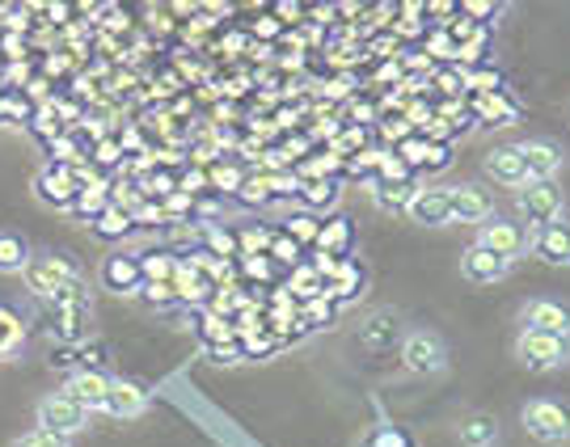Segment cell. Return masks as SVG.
I'll list each match as a JSON object with an SVG mask.
<instances>
[{"label": "cell", "mask_w": 570, "mask_h": 447, "mask_svg": "<svg viewBox=\"0 0 570 447\" xmlns=\"http://www.w3.org/2000/svg\"><path fill=\"white\" fill-rule=\"evenodd\" d=\"M106 207H110V186L98 178V182H89V186H81V195H77V203H72V211H81V216H102Z\"/></svg>", "instance_id": "cb8c5ba5"}, {"label": "cell", "mask_w": 570, "mask_h": 447, "mask_svg": "<svg viewBox=\"0 0 570 447\" xmlns=\"http://www.w3.org/2000/svg\"><path fill=\"white\" fill-rule=\"evenodd\" d=\"M13 447H63V439H56V435H47V430H35V435H26V439H18Z\"/></svg>", "instance_id": "60d3db41"}, {"label": "cell", "mask_w": 570, "mask_h": 447, "mask_svg": "<svg viewBox=\"0 0 570 447\" xmlns=\"http://www.w3.org/2000/svg\"><path fill=\"white\" fill-rule=\"evenodd\" d=\"M94 228H98V237L115 241V237H122V232L131 228V216H127V211H119V207H106L102 216L94 220Z\"/></svg>", "instance_id": "f546056e"}, {"label": "cell", "mask_w": 570, "mask_h": 447, "mask_svg": "<svg viewBox=\"0 0 570 447\" xmlns=\"http://www.w3.org/2000/svg\"><path fill=\"white\" fill-rule=\"evenodd\" d=\"M461 444L494 447L499 444V418H494V414H469L465 423H461Z\"/></svg>", "instance_id": "44dd1931"}, {"label": "cell", "mask_w": 570, "mask_h": 447, "mask_svg": "<svg viewBox=\"0 0 570 447\" xmlns=\"http://www.w3.org/2000/svg\"><path fill=\"white\" fill-rule=\"evenodd\" d=\"M115 152H119V143H102V148H98V157H94V161H98V165H110V161H115Z\"/></svg>", "instance_id": "bcb514c9"}, {"label": "cell", "mask_w": 570, "mask_h": 447, "mask_svg": "<svg viewBox=\"0 0 570 447\" xmlns=\"http://www.w3.org/2000/svg\"><path fill=\"white\" fill-rule=\"evenodd\" d=\"M102 279H106V287H110V291H122V296H131L136 287H144L140 258H122V254H115V258H106Z\"/></svg>", "instance_id": "d6986e66"}, {"label": "cell", "mask_w": 570, "mask_h": 447, "mask_svg": "<svg viewBox=\"0 0 570 447\" xmlns=\"http://www.w3.org/2000/svg\"><path fill=\"white\" fill-rule=\"evenodd\" d=\"M406 131H410V127L402 119H397V122H385V136H393V140H406Z\"/></svg>", "instance_id": "7dc6e473"}, {"label": "cell", "mask_w": 570, "mask_h": 447, "mask_svg": "<svg viewBox=\"0 0 570 447\" xmlns=\"http://www.w3.org/2000/svg\"><path fill=\"white\" fill-rule=\"evenodd\" d=\"M487 173L499 186H511V190H520V186L529 182V169H524V161H520V148H515V143L490 148V152H487Z\"/></svg>", "instance_id": "4fadbf2b"}, {"label": "cell", "mask_w": 570, "mask_h": 447, "mask_svg": "<svg viewBox=\"0 0 570 447\" xmlns=\"http://www.w3.org/2000/svg\"><path fill=\"white\" fill-rule=\"evenodd\" d=\"M35 186H39L42 203L63 207V211L77 203V195H81V186H77V178H72V169H68V165H47Z\"/></svg>", "instance_id": "8fae6325"}, {"label": "cell", "mask_w": 570, "mask_h": 447, "mask_svg": "<svg viewBox=\"0 0 570 447\" xmlns=\"http://www.w3.org/2000/svg\"><path fill=\"white\" fill-rule=\"evenodd\" d=\"M242 173L233 169V165H216L212 173H207V186H216V190H242Z\"/></svg>", "instance_id": "836d02e7"}, {"label": "cell", "mask_w": 570, "mask_h": 447, "mask_svg": "<svg viewBox=\"0 0 570 447\" xmlns=\"http://www.w3.org/2000/svg\"><path fill=\"white\" fill-rule=\"evenodd\" d=\"M245 275H254V279H266V262H263V258H245Z\"/></svg>", "instance_id": "f6af8a7d"}, {"label": "cell", "mask_w": 570, "mask_h": 447, "mask_svg": "<svg viewBox=\"0 0 570 447\" xmlns=\"http://www.w3.org/2000/svg\"><path fill=\"white\" fill-rule=\"evenodd\" d=\"M148 409V393L136 380H110V401H106V414L115 418H140Z\"/></svg>", "instance_id": "e0dca14e"}, {"label": "cell", "mask_w": 570, "mask_h": 447, "mask_svg": "<svg viewBox=\"0 0 570 447\" xmlns=\"http://www.w3.org/2000/svg\"><path fill=\"white\" fill-rule=\"evenodd\" d=\"M292 291L305 296V300H322V296H326V279H322L313 266H296V270H292Z\"/></svg>", "instance_id": "4316f807"}, {"label": "cell", "mask_w": 570, "mask_h": 447, "mask_svg": "<svg viewBox=\"0 0 570 447\" xmlns=\"http://www.w3.org/2000/svg\"><path fill=\"white\" fill-rule=\"evenodd\" d=\"M204 338L212 342V350H216V346H228V342H233V321H228V317H216V312H207V317H204Z\"/></svg>", "instance_id": "1f68e13d"}, {"label": "cell", "mask_w": 570, "mask_h": 447, "mask_svg": "<svg viewBox=\"0 0 570 447\" xmlns=\"http://www.w3.org/2000/svg\"><path fill=\"white\" fill-rule=\"evenodd\" d=\"M529 245L541 262L570 266V224L567 220H553V224H546V228H537L529 237Z\"/></svg>", "instance_id": "7c38bea8"}, {"label": "cell", "mask_w": 570, "mask_h": 447, "mask_svg": "<svg viewBox=\"0 0 570 447\" xmlns=\"http://www.w3.org/2000/svg\"><path fill=\"white\" fill-rule=\"evenodd\" d=\"M478 115H482V119H494V127H508V122L515 119V106H508L499 93H487L482 106H478Z\"/></svg>", "instance_id": "4dcf8cb0"}, {"label": "cell", "mask_w": 570, "mask_h": 447, "mask_svg": "<svg viewBox=\"0 0 570 447\" xmlns=\"http://www.w3.org/2000/svg\"><path fill=\"white\" fill-rule=\"evenodd\" d=\"M397 161L406 165H423V169H440V165H449V148L444 143H431V140H402V152H397Z\"/></svg>", "instance_id": "ffe728a7"}, {"label": "cell", "mask_w": 570, "mask_h": 447, "mask_svg": "<svg viewBox=\"0 0 570 447\" xmlns=\"http://www.w3.org/2000/svg\"><path fill=\"white\" fill-rule=\"evenodd\" d=\"M305 199L313 207L317 203H334V199H338V190H334V182H326V178H317V182H308L305 186Z\"/></svg>", "instance_id": "8d00e7d4"}, {"label": "cell", "mask_w": 570, "mask_h": 447, "mask_svg": "<svg viewBox=\"0 0 570 447\" xmlns=\"http://www.w3.org/2000/svg\"><path fill=\"white\" fill-rule=\"evenodd\" d=\"M271 258H279V262H296V258H301V245L292 241V237H275V241H271Z\"/></svg>", "instance_id": "74e56055"}, {"label": "cell", "mask_w": 570, "mask_h": 447, "mask_svg": "<svg viewBox=\"0 0 570 447\" xmlns=\"http://www.w3.org/2000/svg\"><path fill=\"white\" fill-rule=\"evenodd\" d=\"M381 161H385V152H360L355 169H381Z\"/></svg>", "instance_id": "7bdbcfd3"}, {"label": "cell", "mask_w": 570, "mask_h": 447, "mask_svg": "<svg viewBox=\"0 0 570 447\" xmlns=\"http://www.w3.org/2000/svg\"><path fill=\"white\" fill-rule=\"evenodd\" d=\"M515 207L520 216L532 224V228H546V224L562 220V186L558 182H524L520 195H515Z\"/></svg>", "instance_id": "277c9868"}, {"label": "cell", "mask_w": 570, "mask_h": 447, "mask_svg": "<svg viewBox=\"0 0 570 447\" xmlns=\"http://www.w3.org/2000/svg\"><path fill=\"white\" fill-rule=\"evenodd\" d=\"M402 364L414 376H435V371L449 367V346H444L440 334H431V329H414V334H406V342H402Z\"/></svg>", "instance_id": "3957f363"}, {"label": "cell", "mask_w": 570, "mask_h": 447, "mask_svg": "<svg viewBox=\"0 0 570 447\" xmlns=\"http://www.w3.org/2000/svg\"><path fill=\"white\" fill-rule=\"evenodd\" d=\"M21 279L30 287V296H47V300H56L63 287L72 284L77 275H72V266L56 258V254H47V258H30L26 270H21Z\"/></svg>", "instance_id": "8992f818"}, {"label": "cell", "mask_w": 570, "mask_h": 447, "mask_svg": "<svg viewBox=\"0 0 570 447\" xmlns=\"http://www.w3.org/2000/svg\"><path fill=\"white\" fill-rule=\"evenodd\" d=\"M30 262V249L13 232H0V275H21Z\"/></svg>", "instance_id": "603a6c76"}, {"label": "cell", "mask_w": 570, "mask_h": 447, "mask_svg": "<svg viewBox=\"0 0 570 447\" xmlns=\"http://www.w3.org/2000/svg\"><path fill=\"white\" fill-rule=\"evenodd\" d=\"M144 296L153 300V305H174L178 296H174V287L169 284H144Z\"/></svg>", "instance_id": "ab89813d"}, {"label": "cell", "mask_w": 570, "mask_h": 447, "mask_svg": "<svg viewBox=\"0 0 570 447\" xmlns=\"http://www.w3.org/2000/svg\"><path fill=\"white\" fill-rule=\"evenodd\" d=\"M85 312H89V305H85V296H81V284L72 279V284H68L60 296H56V317H60V334H63V338H77V334H81Z\"/></svg>", "instance_id": "ac0fdd59"}, {"label": "cell", "mask_w": 570, "mask_h": 447, "mask_svg": "<svg viewBox=\"0 0 570 447\" xmlns=\"http://www.w3.org/2000/svg\"><path fill=\"white\" fill-rule=\"evenodd\" d=\"M414 190L419 186L410 182H376V190H372V199H376V207L381 211H406L410 207V199H414Z\"/></svg>", "instance_id": "7402d4cb"}, {"label": "cell", "mask_w": 570, "mask_h": 447, "mask_svg": "<svg viewBox=\"0 0 570 447\" xmlns=\"http://www.w3.org/2000/svg\"><path fill=\"white\" fill-rule=\"evenodd\" d=\"M237 195H242V203H266L271 199V178H245Z\"/></svg>", "instance_id": "d590c367"}, {"label": "cell", "mask_w": 570, "mask_h": 447, "mask_svg": "<svg viewBox=\"0 0 570 447\" xmlns=\"http://www.w3.org/2000/svg\"><path fill=\"white\" fill-rule=\"evenodd\" d=\"M478 249H487V254H494L499 262H515L524 249H529V232L520 228V224H511V220H494L490 216L487 224H478Z\"/></svg>", "instance_id": "5b68a950"}, {"label": "cell", "mask_w": 570, "mask_h": 447, "mask_svg": "<svg viewBox=\"0 0 570 447\" xmlns=\"http://www.w3.org/2000/svg\"><path fill=\"white\" fill-rule=\"evenodd\" d=\"M452 190V220L461 224H487L494 216V203L482 186H449Z\"/></svg>", "instance_id": "5bb4252c"}, {"label": "cell", "mask_w": 570, "mask_h": 447, "mask_svg": "<svg viewBox=\"0 0 570 447\" xmlns=\"http://www.w3.org/2000/svg\"><path fill=\"white\" fill-rule=\"evenodd\" d=\"M85 414L72 397H47V401H39V430H47V435H56V439H72L77 430L85 427Z\"/></svg>", "instance_id": "52a82bcc"}, {"label": "cell", "mask_w": 570, "mask_h": 447, "mask_svg": "<svg viewBox=\"0 0 570 447\" xmlns=\"http://www.w3.org/2000/svg\"><path fill=\"white\" fill-rule=\"evenodd\" d=\"M520 148V161L529 169V182H553V173L562 169V148L553 140H524Z\"/></svg>", "instance_id": "30bf717a"}, {"label": "cell", "mask_w": 570, "mask_h": 447, "mask_svg": "<svg viewBox=\"0 0 570 447\" xmlns=\"http://www.w3.org/2000/svg\"><path fill=\"white\" fill-rule=\"evenodd\" d=\"M317 245H322V254L338 258L346 245H351V224H346V220H330L326 228L317 232Z\"/></svg>", "instance_id": "83f0119b"}, {"label": "cell", "mask_w": 570, "mask_h": 447, "mask_svg": "<svg viewBox=\"0 0 570 447\" xmlns=\"http://www.w3.org/2000/svg\"><path fill=\"white\" fill-rule=\"evenodd\" d=\"M524 329L570 338V308L558 305V300H532V305H524Z\"/></svg>", "instance_id": "9a60e30c"}, {"label": "cell", "mask_w": 570, "mask_h": 447, "mask_svg": "<svg viewBox=\"0 0 570 447\" xmlns=\"http://www.w3.org/2000/svg\"><path fill=\"white\" fill-rule=\"evenodd\" d=\"M406 216L423 228H440V224H452V190L449 186H419L414 199H410Z\"/></svg>", "instance_id": "ba28073f"}, {"label": "cell", "mask_w": 570, "mask_h": 447, "mask_svg": "<svg viewBox=\"0 0 570 447\" xmlns=\"http://www.w3.org/2000/svg\"><path fill=\"white\" fill-rule=\"evenodd\" d=\"M207 245L216 249L212 258H237V237L225 232V228H207Z\"/></svg>", "instance_id": "d6a6232c"}, {"label": "cell", "mask_w": 570, "mask_h": 447, "mask_svg": "<svg viewBox=\"0 0 570 447\" xmlns=\"http://www.w3.org/2000/svg\"><path fill=\"white\" fill-rule=\"evenodd\" d=\"M461 275H465L469 284H499V279L508 275V262H499L494 254L469 245L465 254H461Z\"/></svg>", "instance_id": "2e32d148"}, {"label": "cell", "mask_w": 570, "mask_h": 447, "mask_svg": "<svg viewBox=\"0 0 570 447\" xmlns=\"http://www.w3.org/2000/svg\"><path fill=\"white\" fill-rule=\"evenodd\" d=\"M254 30H258L263 39H275V34H279V18H263L258 26H254Z\"/></svg>", "instance_id": "ee69618b"}, {"label": "cell", "mask_w": 570, "mask_h": 447, "mask_svg": "<svg viewBox=\"0 0 570 447\" xmlns=\"http://www.w3.org/2000/svg\"><path fill=\"white\" fill-rule=\"evenodd\" d=\"M21 338H26V326H21V317L13 312V308L0 305V359L4 355H13L21 346Z\"/></svg>", "instance_id": "484cf974"}, {"label": "cell", "mask_w": 570, "mask_h": 447, "mask_svg": "<svg viewBox=\"0 0 570 447\" xmlns=\"http://www.w3.org/2000/svg\"><path fill=\"white\" fill-rule=\"evenodd\" d=\"M520 418L537 444H567L570 439V406H562V401H550V397L529 401Z\"/></svg>", "instance_id": "7a4b0ae2"}, {"label": "cell", "mask_w": 570, "mask_h": 447, "mask_svg": "<svg viewBox=\"0 0 570 447\" xmlns=\"http://www.w3.org/2000/svg\"><path fill=\"white\" fill-rule=\"evenodd\" d=\"M174 258L169 254H148V258H140V270H144V284H169L174 279Z\"/></svg>", "instance_id": "f1b7e54d"}, {"label": "cell", "mask_w": 570, "mask_h": 447, "mask_svg": "<svg viewBox=\"0 0 570 447\" xmlns=\"http://www.w3.org/2000/svg\"><path fill=\"white\" fill-rule=\"evenodd\" d=\"M317 232H322V228H317V220H313V216H296V220H287V237H292L296 245L317 241Z\"/></svg>", "instance_id": "e575fe53"}, {"label": "cell", "mask_w": 570, "mask_h": 447, "mask_svg": "<svg viewBox=\"0 0 570 447\" xmlns=\"http://www.w3.org/2000/svg\"><path fill=\"white\" fill-rule=\"evenodd\" d=\"M515 359L529 367V371H553V367L570 364V338L558 334H541V329H524L515 338Z\"/></svg>", "instance_id": "6da1fadb"}, {"label": "cell", "mask_w": 570, "mask_h": 447, "mask_svg": "<svg viewBox=\"0 0 570 447\" xmlns=\"http://www.w3.org/2000/svg\"><path fill=\"white\" fill-rule=\"evenodd\" d=\"M63 397H72L85 414H98V409H106V401H110V380H106L98 367H81V371H72Z\"/></svg>", "instance_id": "9c48e42d"}, {"label": "cell", "mask_w": 570, "mask_h": 447, "mask_svg": "<svg viewBox=\"0 0 570 447\" xmlns=\"http://www.w3.org/2000/svg\"><path fill=\"white\" fill-rule=\"evenodd\" d=\"M372 447H410V439L402 435V430L393 427H381L376 435H372Z\"/></svg>", "instance_id": "f35d334b"}, {"label": "cell", "mask_w": 570, "mask_h": 447, "mask_svg": "<svg viewBox=\"0 0 570 447\" xmlns=\"http://www.w3.org/2000/svg\"><path fill=\"white\" fill-rule=\"evenodd\" d=\"M360 338H364V346H389L393 338H397V317H389V312H376L372 321H367L364 329H360Z\"/></svg>", "instance_id": "d4e9b609"}, {"label": "cell", "mask_w": 570, "mask_h": 447, "mask_svg": "<svg viewBox=\"0 0 570 447\" xmlns=\"http://www.w3.org/2000/svg\"><path fill=\"white\" fill-rule=\"evenodd\" d=\"M494 13H499V9H494V4H482V0H469L465 4V18H494Z\"/></svg>", "instance_id": "b9f144b4"}]
</instances>
